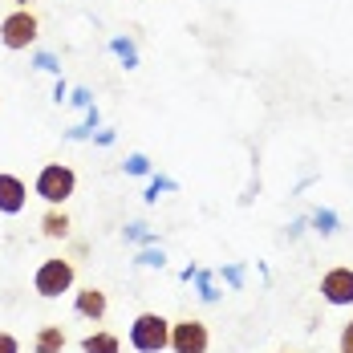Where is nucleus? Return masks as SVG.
Here are the masks:
<instances>
[{
	"instance_id": "21",
	"label": "nucleus",
	"mask_w": 353,
	"mask_h": 353,
	"mask_svg": "<svg viewBox=\"0 0 353 353\" xmlns=\"http://www.w3.org/2000/svg\"><path fill=\"white\" fill-rule=\"evenodd\" d=\"M70 106H81V110H90V106H94V94H90L85 85H77V90H70Z\"/></svg>"
},
{
	"instance_id": "16",
	"label": "nucleus",
	"mask_w": 353,
	"mask_h": 353,
	"mask_svg": "<svg viewBox=\"0 0 353 353\" xmlns=\"http://www.w3.org/2000/svg\"><path fill=\"white\" fill-rule=\"evenodd\" d=\"M195 284H199V301H203V305H215V301H219L215 272H203V268H199V272H195Z\"/></svg>"
},
{
	"instance_id": "1",
	"label": "nucleus",
	"mask_w": 353,
	"mask_h": 353,
	"mask_svg": "<svg viewBox=\"0 0 353 353\" xmlns=\"http://www.w3.org/2000/svg\"><path fill=\"white\" fill-rule=\"evenodd\" d=\"M73 284H77V268H73L70 256H49L33 272V292L45 301H57V296L73 292Z\"/></svg>"
},
{
	"instance_id": "6",
	"label": "nucleus",
	"mask_w": 353,
	"mask_h": 353,
	"mask_svg": "<svg viewBox=\"0 0 353 353\" xmlns=\"http://www.w3.org/2000/svg\"><path fill=\"white\" fill-rule=\"evenodd\" d=\"M321 301L333 305V309H350L353 305V268L350 264H337L321 276Z\"/></svg>"
},
{
	"instance_id": "4",
	"label": "nucleus",
	"mask_w": 353,
	"mask_h": 353,
	"mask_svg": "<svg viewBox=\"0 0 353 353\" xmlns=\"http://www.w3.org/2000/svg\"><path fill=\"white\" fill-rule=\"evenodd\" d=\"M37 37H41V21H37L33 8H12V12L0 21V45H4L8 53H21V49L37 45Z\"/></svg>"
},
{
	"instance_id": "24",
	"label": "nucleus",
	"mask_w": 353,
	"mask_h": 353,
	"mask_svg": "<svg viewBox=\"0 0 353 353\" xmlns=\"http://www.w3.org/2000/svg\"><path fill=\"white\" fill-rule=\"evenodd\" d=\"M53 102H70V85L57 77V85H53Z\"/></svg>"
},
{
	"instance_id": "9",
	"label": "nucleus",
	"mask_w": 353,
	"mask_h": 353,
	"mask_svg": "<svg viewBox=\"0 0 353 353\" xmlns=\"http://www.w3.org/2000/svg\"><path fill=\"white\" fill-rule=\"evenodd\" d=\"M70 228H73V219L65 215V208H49L41 215V236L45 240H70Z\"/></svg>"
},
{
	"instance_id": "7",
	"label": "nucleus",
	"mask_w": 353,
	"mask_h": 353,
	"mask_svg": "<svg viewBox=\"0 0 353 353\" xmlns=\"http://www.w3.org/2000/svg\"><path fill=\"white\" fill-rule=\"evenodd\" d=\"M73 313L81 321H90V325H102L110 313V296L98 288V284H85V288H77L73 292Z\"/></svg>"
},
{
	"instance_id": "5",
	"label": "nucleus",
	"mask_w": 353,
	"mask_h": 353,
	"mask_svg": "<svg viewBox=\"0 0 353 353\" xmlns=\"http://www.w3.org/2000/svg\"><path fill=\"white\" fill-rule=\"evenodd\" d=\"M212 350V333L199 317L171 321V353H208Z\"/></svg>"
},
{
	"instance_id": "12",
	"label": "nucleus",
	"mask_w": 353,
	"mask_h": 353,
	"mask_svg": "<svg viewBox=\"0 0 353 353\" xmlns=\"http://www.w3.org/2000/svg\"><path fill=\"white\" fill-rule=\"evenodd\" d=\"M110 49H114V57L122 61V70H139V45H134L130 37H114Z\"/></svg>"
},
{
	"instance_id": "18",
	"label": "nucleus",
	"mask_w": 353,
	"mask_h": 353,
	"mask_svg": "<svg viewBox=\"0 0 353 353\" xmlns=\"http://www.w3.org/2000/svg\"><path fill=\"white\" fill-rule=\"evenodd\" d=\"M159 191H179V183H175V179H167V175H154L142 199H146V203H159Z\"/></svg>"
},
{
	"instance_id": "25",
	"label": "nucleus",
	"mask_w": 353,
	"mask_h": 353,
	"mask_svg": "<svg viewBox=\"0 0 353 353\" xmlns=\"http://www.w3.org/2000/svg\"><path fill=\"white\" fill-rule=\"evenodd\" d=\"M305 228H309V219H292V223H288V236H292V240H296V236H301V232H305Z\"/></svg>"
},
{
	"instance_id": "23",
	"label": "nucleus",
	"mask_w": 353,
	"mask_h": 353,
	"mask_svg": "<svg viewBox=\"0 0 353 353\" xmlns=\"http://www.w3.org/2000/svg\"><path fill=\"white\" fill-rule=\"evenodd\" d=\"M0 353H21V341L12 333H4V329H0Z\"/></svg>"
},
{
	"instance_id": "10",
	"label": "nucleus",
	"mask_w": 353,
	"mask_h": 353,
	"mask_svg": "<svg viewBox=\"0 0 353 353\" xmlns=\"http://www.w3.org/2000/svg\"><path fill=\"white\" fill-rule=\"evenodd\" d=\"M65 341H70V337H65L61 325H41L33 333V353H61Z\"/></svg>"
},
{
	"instance_id": "17",
	"label": "nucleus",
	"mask_w": 353,
	"mask_h": 353,
	"mask_svg": "<svg viewBox=\"0 0 353 353\" xmlns=\"http://www.w3.org/2000/svg\"><path fill=\"white\" fill-rule=\"evenodd\" d=\"M122 171H126V175H134V179L150 175V159H146L142 150H134V154H126V163H122Z\"/></svg>"
},
{
	"instance_id": "26",
	"label": "nucleus",
	"mask_w": 353,
	"mask_h": 353,
	"mask_svg": "<svg viewBox=\"0 0 353 353\" xmlns=\"http://www.w3.org/2000/svg\"><path fill=\"white\" fill-rule=\"evenodd\" d=\"M94 142H98V146H114V130H98Z\"/></svg>"
},
{
	"instance_id": "22",
	"label": "nucleus",
	"mask_w": 353,
	"mask_h": 353,
	"mask_svg": "<svg viewBox=\"0 0 353 353\" xmlns=\"http://www.w3.org/2000/svg\"><path fill=\"white\" fill-rule=\"evenodd\" d=\"M337 350L341 353H353V321L341 325V337H337Z\"/></svg>"
},
{
	"instance_id": "19",
	"label": "nucleus",
	"mask_w": 353,
	"mask_h": 353,
	"mask_svg": "<svg viewBox=\"0 0 353 353\" xmlns=\"http://www.w3.org/2000/svg\"><path fill=\"white\" fill-rule=\"evenodd\" d=\"M219 276H223V284H232V288H244V281H248L244 264H228V268H219Z\"/></svg>"
},
{
	"instance_id": "20",
	"label": "nucleus",
	"mask_w": 353,
	"mask_h": 353,
	"mask_svg": "<svg viewBox=\"0 0 353 353\" xmlns=\"http://www.w3.org/2000/svg\"><path fill=\"white\" fill-rule=\"evenodd\" d=\"M33 65H37V70H45V73H61L57 57H53V53H45V49H41V53H33Z\"/></svg>"
},
{
	"instance_id": "15",
	"label": "nucleus",
	"mask_w": 353,
	"mask_h": 353,
	"mask_svg": "<svg viewBox=\"0 0 353 353\" xmlns=\"http://www.w3.org/2000/svg\"><path fill=\"white\" fill-rule=\"evenodd\" d=\"M134 264H139V268H163V264H167V252L159 244H146V248H139Z\"/></svg>"
},
{
	"instance_id": "14",
	"label": "nucleus",
	"mask_w": 353,
	"mask_h": 353,
	"mask_svg": "<svg viewBox=\"0 0 353 353\" xmlns=\"http://www.w3.org/2000/svg\"><path fill=\"white\" fill-rule=\"evenodd\" d=\"M309 223H313V232H321V236H337V228H341V219L329 212V208H317V212L309 215Z\"/></svg>"
},
{
	"instance_id": "3",
	"label": "nucleus",
	"mask_w": 353,
	"mask_h": 353,
	"mask_svg": "<svg viewBox=\"0 0 353 353\" xmlns=\"http://www.w3.org/2000/svg\"><path fill=\"white\" fill-rule=\"evenodd\" d=\"M33 191L49 203V208H65L77 191V171L70 163H45L33 179Z\"/></svg>"
},
{
	"instance_id": "28",
	"label": "nucleus",
	"mask_w": 353,
	"mask_h": 353,
	"mask_svg": "<svg viewBox=\"0 0 353 353\" xmlns=\"http://www.w3.org/2000/svg\"><path fill=\"white\" fill-rule=\"evenodd\" d=\"M281 353H288V350H281Z\"/></svg>"
},
{
	"instance_id": "13",
	"label": "nucleus",
	"mask_w": 353,
	"mask_h": 353,
	"mask_svg": "<svg viewBox=\"0 0 353 353\" xmlns=\"http://www.w3.org/2000/svg\"><path fill=\"white\" fill-rule=\"evenodd\" d=\"M122 240H126V244H139V248L159 244V236H154V232H150V223H142V219H134V223H126V228H122Z\"/></svg>"
},
{
	"instance_id": "27",
	"label": "nucleus",
	"mask_w": 353,
	"mask_h": 353,
	"mask_svg": "<svg viewBox=\"0 0 353 353\" xmlns=\"http://www.w3.org/2000/svg\"><path fill=\"white\" fill-rule=\"evenodd\" d=\"M12 4H17V8H33V0H12Z\"/></svg>"
},
{
	"instance_id": "8",
	"label": "nucleus",
	"mask_w": 353,
	"mask_h": 353,
	"mask_svg": "<svg viewBox=\"0 0 353 353\" xmlns=\"http://www.w3.org/2000/svg\"><path fill=\"white\" fill-rule=\"evenodd\" d=\"M29 208V187L12 171H0V215H21Z\"/></svg>"
},
{
	"instance_id": "11",
	"label": "nucleus",
	"mask_w": 353,
	"mask_h": 353,
	"mask_svg": "<svg viewBox=\"0 0 353 353\" xmlns=\"http://www.w3.org/2000/svg\"><path fill=\"white\" fill-rule=\"evenodd\" d=\"M81 353H122V337L110 329H94L81 337Z\"/></svg>"
},
{
	"instance_id": "2",
	"label": "nucleus",
	"mask_w": 353,
	"mask_h": 353,
	"mask_svg": "<svg viewBox=\"0 0 353 353\" xmlns=\"http://www.w3.org/2000/svg\"><path fill=\"white\" fill-rule=\"evenodd\" d=\"M126 345L134 353H163L171 350V321L163 313H139L126 329Z\"/></svg>"
}]
</instances>
